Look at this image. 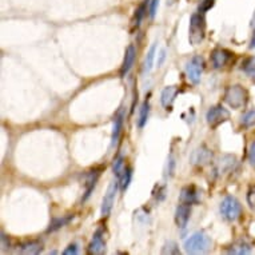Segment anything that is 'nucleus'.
<instances>
[{"instance_id":"13","label":"nucleus","mask_w":255,"mask_h":255,"mask_svg":"<svg viewBox=\"0 0 255 255\" xmlns=\"http://www.w3.org/2000/svg\"><path fill=\"white\" fill-rule=\"evenodd\" d=\"M176 94H178V88L175 86H167V87L164 88L162 94H160V103L163 106L164 109L171 110L172 103L175 101Z\"/></svg>"},{"instance_id":"27","label":"nucleus","mask_w":255,"mask_h":255,"mask_svg":"<svg viewBox=\"0 0 255 255\" xmlns=\"http://www.w3.org/2000/svg\"><path fill=\"white\" fill-rule=\"evenodd\" d=\"M162 253L163 254H180L179 247H178V245L174 241H168L163 246V249H162Z\"/></svg>"},{"instance_id":"9","label":"nucleus","mask_w":255,"mask_h":255,"mask_svg":"<svg viewBox=\"0 0 255 255\" xmlns=\"http://www.w3.org/2000/svg\"><path fill=\"white\" fill-rule=\"evenodd\" d=\"M211 159H213V152H211V150L207 148L206 146H201L194 151L190 160H191V163L194 166H201L202 167V166L209 164L211 162Z\"/></svg>"},{"instance_id":"11","label":"nucleus","mask_w":255,"mask_h":255,"mask_svg":"<svg viewBox=\"0 0 255 255\" xmlns=\"http://www.w3.org/2000/svg\"><path fill=\"white\" fill-rule=\"evenodd\" d=\"M190 215H191V205H187V203H182L176 207L175 211V223L176 226L179 229H184L187 226V222L190 219Z\"/></svg>"},{"instance_id":"29","label":"nucleus","mask_w":255,"mask_h":255,"mask_svg":"<svg viewBox=\"0 0 255 255\" xmlns=\"http://www.w3.org/2000/svg\"><path fill=\"white\" fill-rule=\"evenodd\" d=\"M247 203L250 206V209L255 211V186H251L247 193Z\"/></svg>"},{"instance_id":"6","label":"nucleus","mask_w":255,"mask_h":255,"mask_svg":"<svg viewBox=\"0 0 255 255\" xmlns=\"http://www.w3.org/2000/svg\"><path fill=\"white\" fill-rule=\"evenodd\" d=\"M229 119H230V113L223 106H214L206 114V121L213 128H215L217 126H219L223 122L229 121Z\"/></svg>"},{"instance_id":"17","label":"nucleus","mask_w":255,"mask_h":255,"mask_svg":"<svg viewBox=\"0 0 255 255\" xmlns=\"http://www.w3.org/2000/svg\"><path fill=\"white\" fill-rule=\"evenodd\" d=\"M179 201L182 203H187V205H194L198 202V193L195 187L193 186H188V187H184L180 193Z\"/></svg>"},{"instance_id":"34","label":"nucleus","mask_w":255,"mask_h":255,"mask_svg":"<svg viewBox=\"0 0 255 255\" xmlns=\"http://www.w3.org/2000/svg\"><path fill=\"white\" fill-rule=\"evenodd\" d=\"M164 58H166V52H164V51H162V52H160V55H159V60H158V67H159V66H162V63H163Z\"/></svg>"},{"instance_id":"12","label":"nucleus","mask_w":255,"mask_h":255,"mask_svg":"<svg viewBox=\"0 0 255 255\" xmlns=\"http://www.w3.org/2000/svg\"><path fill=\"white\" fill-rule=\"evenodd\" d=\"M135 56H136V50H135V47L132 46V44H130V46L127 47V50H126L123 64H122V68H121L122 78H125V76L130 72V70L132 68V66H134Z\"/></svg>"},{"instance_id":"23","label":"nucleus","mask_w":255,"mask_h":255,"mask_svg":"<svg viewBox=\"0 0 255 255\" xmlns=\"http://www.w3.org/2000/svg\"><path fill=\"white\" fill-rule=\"evenodd\" d=\"M147 7H148V1H147V0H144L142 4L139 5L138 9L135 11V21H134V23H135V25H136V27H139V24L142 23L143 17L146 16Z\"/></svg>"},{"instance_id":"5","label":"nucleus","mask_w":255,"mask_h":255,"mask_svg":"<svg viewBox=\"0 0 255 255\" xmlns=\"http://www.w3.org/2000/svg\"><path fill=\"white\" fill-rule=\"evenodd\" d=\"M203 70H205V60H203V58L202 56H194L187 63V67H186V74H187L188 80L193 84L199 83Z\"/></svg>"},{"instance_id":"22","label":"nucleus","mask_w":255,"mask_h":255,"mask_svg":"<svg viewBox=\"0 0 255 255\" xmlns=\"http://www.w3.org/2000/svg\"><path fill=\"white\" fill-rule=\"evenodd\" d=\"M131 178H132V170L130 167H125L122 175L119 176V186H121L122 190H126L128 187V184L131 182Z\"/></svg>"},{"instance_id":"7","label":"nucleus","mask_w":255,"mask_h":255,"mask_svg":"<svg viewBox=\"0 0 255 255\" xmlns=\"http://www.w3.org/2000/svg\"><path fill=\"white\" fill-rule=\"evenodd\" d=\"M118 187H119V182H117V180H113L110 183L107 193L105 194V198H103V202H102V217H109L110 213H111L114 203H115V195H117Z\"/></svg>"},{"instance_id":"26","label":"nucleus","mask_w":255,"mask_h":255,"mask_svg":"<svg viewBox=\"0 0 255 255\" xmlns=\"http://www.w3.org/2000/svg\"><path fill=\"white\" fill-rule=\"evenodd\" d=\"M125 167H126L125 159H123V156H121V155H119V156H118V158L114 160V166H113L114 172H115V175H117L118 178L122 175V172H123Z\"/></svg>"},{"instance_id":"28","label":"nucleus","mask_w":255,"mask_h":255,"mask_svg":"<svg viewBox=\"0 0 255 255\" xmlns=\"http://www.w3.org/2000/svg\"><path fill=\"white\" fill-rule=\"evenodd\" d=\"M215 0H199V7L198 11L201 13H205L206 11H209L210 8H213Z\"/></svg>"},{"instance_id":"10","label":"nucleus","mask_w":255,"mask_h":255,"mask_svg":"<svg viewBox=\"0 0 255 255\" xmlns=\"http://www.w3.org/2000/svg\"><path fill=\"white\" fill-rule=\"evenodd\" d=\"M106 253V242H105V234L103 230L95 231V234L92 237V241L88 246V254L91 255H102Z\"/></svg>"},{"instance_id":"32","label":"nucleus","mask_w":255,"mask_h":255,"mask_svg":"<svg viewBox=\"0 0 255 255\" xmlns=\"http://www.w3.org/2000/svg\"><path fill=\"white\" fill-rule=\"evenodd\" d=\"M63 254L64 255H70V254H78V245H75V243H72V245H70V246L66 249V250L63 251Z\"/></svg>"},{"instance_id":"20","label":"nucleus","mask_w":255,"mask_h":255,"mask_svg":"<svg viewBox=\"0 0 255 255\" xmlns=\"http://www.w3.org/2000/svg\"><path fill=\"white\" fill-rule=\"evenodd\" d=\"M242 71L246 74L247 76H250L253 79H255V56H250L247 58L245 62L242 63Z\"/></svg>"},{"instance_id":"24","label":"nucleus","mask_w":255,"mask_h":255,"mask_svg":"<svg viewBox=\"0 0 255 255\" xmlns=\"http://www.w3.org/2000/svg\"><path fill=\"white\" fill-rule=\"evenodd\" d=\"M72 218H74V215H70V217H66V218H59V219H54V221H52V223H51L50 229H48V233L58 230V229L63 227L64 225H67L68 222L71 221Z\"/></svg>"},{"instance_id":"8","label":"nucleus","mask_w":255,"mask_h":255,"mask_svg":"<svg viewBox=\"0 0 255 255\" xmlns=\"http://www.w3.org/2000/svg\"><path fill=\"white\" fill-rule=\"evenodd\" d=\"M233 58H234V54L231 51L225 50V48H217L211 54V63H213L214 68H223L233 60Z\"/></svg>"},{"instance_id":"14","label":"nucleus","mask_w":255,"mask_h":255,"mask_svg":"<svg viewBox=\"0 0 255 255\" xmlns=\"http://www.w3.org/2000/svg\"><path fill=\"white\" fill-rule=\"evenodd\" d=\"M43 250V243L40 241H29V242L21 243L19 245L16 249L17 253H20V254H39V253H42Z\"/></svg>"},{"instance_id":"33","label":"nucleus","mask_w":255,"mask_h":255,"mask_svg":"<svg viewBox=\"0 0 255 255\" xmlns=\"http://www.w3.org/2000/svg\"><path fill=\"white\" fill-rule=\"evenodd\" d=\"M174 166H175V162H174L172 156H170V159H168V163H167V171H166V176L172 175V172H174Z\"/></svg>"},{"instance_id":"2","label":"nucleus","mask_w":255,"mask_h":255,"mask_svg":"<svg viewBox=\"0 0 255 255\" xmlns=\"http://www.w3.org/2000/svg\"><path fill=\"white\" fill-rule=\"evenodd\" d=\"M211 246V239L203 231H198L184 242V251L187 254H202Z\"/></svg>"},{"instance_id":"3","label":"nucleus","mask_w":255,"mask_h":255,"mask_svg":"<svg viewBox=\"0 0 255 255\" xmlns=\"http://www.w3.org/2000/svg\"><path fill=\"white\" fill-rule=\"evenodd\" d=\"M249 101V94H247L246 88H243L239 84H234L230 87L226 88L225 91V102L230 106L231 109L239 110L245 107Z\"/></svg>"},{"instance_id":"18","label":"nucleus","mask_w":255,"mask_h":255,"mask_svg":"<svg viewBox=\"0 0 255 255\" xmlns=\"http://www.w3.org/2000/svg\"><path fill=\"white\" fill-rule=\"evenodd\" d=\"M122 128H123V114L119 113L114 119V127H113V135H111V146H115L119 142L121 138Z\"/></svg>"},{"instance_id":"31","label":"nucleus","mask_w":255,"mask_h":255,"mask_svg":"<svg viewBox=\"0 0 255 255\" xmlns=\"http://www.w3.org/2000/svg\"><path fill=\"white\" fill-rule=\"evenodd\" d=\"M158 5H159V0H151V1H148V13H150V17L155 16Z\"/></svg>"},{"instance_id":"21","label":"nucleus","mask_w":255,"mask_h":255,"mask_svg":"<svg viewBox=\"0 0 255 255\" xmlns=\"http://www.w3.org/2000/svg\"><path fill=\"white\" fill-rule=\"evenodd\" d=\"M148 113H150V103L148 101H146L140 107V114H139L138 118V126L139 128H143L144 125L147 123V119H148Z\"/></svg>"},{"instance_id":"1","label":"nucleus","mask_w":255,"mask_h":255,"mask_svg":"<svg viewBox=\"0 0 255 255\" xmlns=\"http://www.w3.org/2000/svg\"><path fill=\"white\" fill-rule=\"evenodd\" d=\"M206 36V20L203 13H194L190 19V28H188V40L193 46H198L205 40Z\"/></svg>"},{"instance_id":"25","label":"nucleus","mask_w":255,"mask_h":255,"mask_svg":"<svg viewBox=\"0 0 255 255\" xmlns=\"http://www.w3.org/2000/svg\"><path fill=\"white\" fill-rule=\"evenodd\" d=\"M242 126L245 128H251L255 126V110H251L242 118Z\"/></svg>"},{"instance_id":"35","label":"nucleus","mask_w":255,"mask_h":255,"mask_svg":"<svg viewBox=\"0 0 255 255\" xmlns=\"http://www.w3.org/2000/svg\"><path fill=\"white\" fill-rule=\"evenodd\" d=\"M250 48H255V29H254V34H253V38H251Z\"/></svg>"},{"instance_id":"16","label":"nucleus","mask_w":255,"mask_h":255,"mask_svg":"<svg viewBox=\"0 0 255 255\" xmlns=\"http://www.w3.org/2000/svg\"><path fill=\"white\" fill-rule=\"evenodd\" d=\"M227 254H235V255H246L251 253V246L245 241H238V242L233 243L231 246L227 247Z\"/></svg>"},{"instance_id":"4","label":"nucleus","mask_w":255,"mask_h":255,"mask_svg":"<svg viewBox=\"0 0 255 255\" xmlns=\"http://www.w3.org/2000/svg\"><path fill=\"white\" fill-rule=\"evenodd\" d=\"M221 214L229 222H235L242 214V206L234 197H226L221 203Z\"/></svg>"},{"instance_id":"15","label":"nucleus","mask_w":255,"mask_h":255,"mask_svg":"<svg viewBox=\"0 0 255 255\" xmlns=\"http://www.w3.org/2000/svg\"><path fill=\"white\" fill-rule=\"evenodd\" d=\"M99 175H101L99 170H94V171H90L87 174V176H86V193H84L83 202L87 201L88 197H90L92 191H94V188L97 186L98 179H99Z\"/></svg>"},{"instance_id":"19","label":"nucleus","mask_w":255,"mask_h":255,"mask_svg":"<svg viewBox=\"0 0 255 255\" xmlns=\"http://www.w3.org/2000/svg\"><path fill=\"white\" fill-rule=\"evenodd\" d=\"M155 55H156V43H154V44L150 47L148 52H147V56L146 59H144V63H143V72H144V74H148V72L152 70Z\"/></svg>"},{"instance_id":"30","label":"nucleus","mask_w":255,"mask_h":255,"mask_svg":"<svg viewBox=\"0 0 255 255\" xmlns=\"http://www.w3.org/2000/svg\"><path fill=\"white\" fill-rule=\"evenodd\" d=\"M249 162L253 167H255V139L251 142L249 147Z\"/></svg>"}]
</instances>
